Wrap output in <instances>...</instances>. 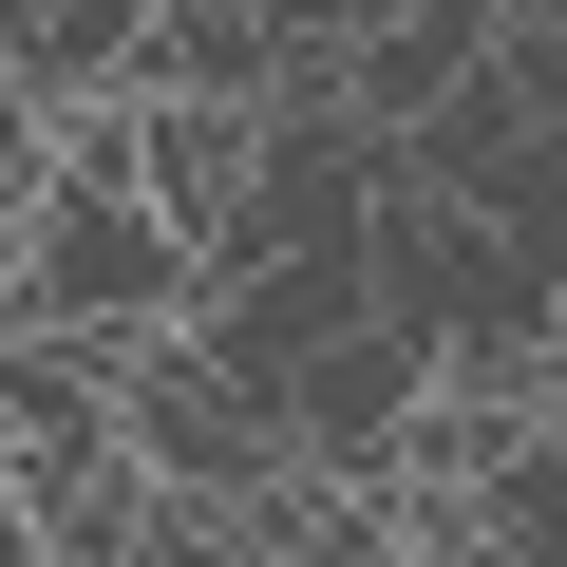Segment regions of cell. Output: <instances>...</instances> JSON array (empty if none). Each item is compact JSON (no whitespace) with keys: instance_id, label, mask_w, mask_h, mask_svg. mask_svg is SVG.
I'll list each match as a JSON object with an SVG mask.
<instances>
[{"instance_id":"cell-1","label":"cell","mask_w":567,"mask_h":567,"mask_svg":"<svg viewBox=\"0 0 567 567\" xmlns=\"http://www.w3.org/2000/svg\"><path fill=\"white\" fill-rule=\"evenodd\" d=\"M114 454H133L171 511H246V492L284 473V416H265V398L171 322V341H133V360H114Z\"/></svg>"},{"instance_id":"cell-2","label":"cell","mask_w":567,"mask_h":567,"mask_svg":"<svg viewBox=\"0 0 567 567\" xmlns=\"http://www.w3.org/2000/svg\"><path fill=\"white\" fill-rule=\"evenodd\" d=\"M152 567H303V548H265L246 511H152Z\"/></svg>"}]
</instances>
